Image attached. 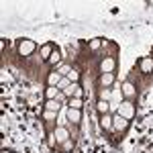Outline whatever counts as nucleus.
I'll return each instance as SVG.
<instances>
[{
	"label": "nucleus",
	"mask_w": 153,
	"mask_h": 153,
	"mask_svg": "<svg viewBox=\"0 0 153 153\" xmlns=\"http://www.w3.org/2000/svg\"><path fill=\"white\" fill-rule=\"evenodd\" d=\"M63 106L59 100H45V110H53V112H59Z\"/></svg>",
	"instance_id": "4468645a"
},
{
	"label": "nucleus",
	"mask_w": 153,
	"mask_h": 153,
	"mask_svg": "<svg viewBox=\"0 0 153 153\" xmlns=\"http://www.w3.org/2000/svg\"><path fill=\"white\" fill-rule=\"evenodd\" d=\"M37 49V43L33 39H23L21 43H19V55H23V57H29L33 51Z\"/></svg>",
	"instance_id": "f257e3e1"
},
{
	"label": "nucleus",
	"mask_w": 153,
	"mask_h": 153,
	"mask_svg": "<svg viewBox=\"0 0 153 153\" xmlns=\"http://www.w3.org/2000/svg\"><path fill=\"white\" fill-rule=\"evenodd\" d=\"M129 127V120L125 117H120V114H112V131H117V133H123V131H127Z\"/></svg>",
	"instance_id": "7ed1b4c3"
},
{
	"label": "nucleus",
	"mask_w": 153,
	"mask_h": 153,
	"mask_svg": "<svg viewBox=\"0 0 153 153\" xmlns=\"http://www.w3.org/2000/svg\"><path fill=\"white\" fill-rule=\"evenodd\" d=\"M53 51H55V45H53V43H47V45H43V47H41V51H39V53H41V59L49 61V57H51V53H53Z\"/></svg>",
	"instance_id": "9d476101"
},
{
	"label": "nucleus",
	"mask_w": 153,
	"mask_h": 153,
	"mask_svg": "<svg viewBox=\"0 0 153 153\" xmlns=\"http://www.w3.org/2000/svg\"><path fill=\"white\" fill-rule=\"evenodd\" d=\"M68 120H70L71 125H78L82 120V110H76V108H70L68 106Z\"/></svg>",
	"instance_id": "0eeeda50"
},
{
	"label": "nucleus",
	"mask_w": 153,
	"mask_h": 153,
	"mask_svg": "<svg viewBox=\"0 0 153 153\" xmlns=\"http://www.w3.org/2000/svg\"><path fill=\"white\" fill-rule=\"evenodd\" d=\"M55 143H57V141H55V137H53V133H51V135H49V145H51V147H53V145H55Z\"/></svg>",
	"instance_id": "393cba45"
},
{
	"label": "nucleus",
	"mask_w": 153,
	"mask_h": 153,
	"mask_svg": "<svg viewBox=\"0 0 153 153\" xmlns=\"http://www.w3.org/2000/svg\"><path fill=\"white\" fill-rule=\"evenodd\" d=\"M61 78H63V76H61L57 70H55V71H49V76H47V86H57V84L61 82Z\"/></svg>",
	"instance_id": "9b49d317"
},
{
	"label": "nucleus",
	"mask_w": 153,
	"mask_h": 153,
	"mask_svg": "<svg viewBox=\"0 0 153 153\" xmlns=\"http://www.w3.org/2000/svg\"><path fill=\"white\" fill-rule=\"evenodd\" d=\"M63 149H65V151H70V149H74V141H71V139H68V141L63 143Z\"/></svg>",
	"instance_id": "b1692460"
},
{
	"label": "nucleus",
	"mask_w": 153,
	"mask_h": 153,
	"mask_svg": "<svg viewBox=\"0 0 153 153\" xmlns=\"http://www.w3.org/2000/svg\"><path fill=\"white\" fill-rule=\"evenodd\" d=\"M70 80H68V78H61V82H59L57 84V88H59V90H61V92H63V90H65V88H68V86H70Z\"/></svg>",
	"instance_id": "5701e85b"
},
{
	"label": "nucleus",
	"mask_w": 153,
	"mask_h": 153,
	"mask_svg": "<svg viewBox=\"0 0 153 153\" xmlns=\"http://www.w3.org/2000/svg\"><path fill=\"white\" fill-rule=\"evenodd\" d=\"M59 61H61V53H59V49L55 47V51H53V53H51V57H49V63H51V65H55V63H59Z\"/></svg>",
	"instance_id": "a211bd4d"
},
{
	"label": "nucleus",
	"mask_w": 153,
	"mask_h": 153,
	"mask_svg": "<svg viewBox=\"0 0 153 153\" xmlns=\"http://www.w3.org/2000/svg\"><path fill=\"white\" fill-rule=\"evenodd\" d=\"M53 137H55V141L57 143H63L68 141V139H71V133L68 127H55V131H53Z\"/></svg>",
	"instance_id": "20e7f679"
},
{
	"label": "nucleus",
	"mask_w": 153,
	"mask_h": 153,
	"mask_svg": "<svg viewBox=\"0 0 153 153\" xmlns=\"http://www.w3.org/2000/svg\"><path fill=\"white\" fill-rule=\"evenodd\" d=\"M100 86L102 88H110L112 84H114V74H100Z\"/></svg>",
	"instance_id": "1a4fd4ad"
},
{
	"label": "nucleus",
	"mask_w": 153,
	"mask_h": 153,
	"mask_svg": "<svg viewBox=\"0 0 153 153\" xmlns=\"http://www.w3.org/2000/svg\"><path fill=\"white\" fill-rule=\"evenodd\" d=\"M110 98H112V88H100V92H98V100L110 102Z\"/></svg>",
	"instance_id": "dca6fc26"
},
{
	"label": "nucleus",
	"mask_w": 153,
	"mask_h": 153,
	"mask_svg": "<svg viewBox=\"0 0 153 153\" xmlns=\"http://www.w3.org/2000/svg\"><path fill=\"white\" fill-rule=\"evenodd\" d=\"M141 71L143 74H151L153 71V57H143L141 59Z\"/></svg>",
	"instance_id": "ddd939ff"
},
{
	"label": "nucleus",
	"mask_w": 153,
	"mask_h": 153,
	"mask_svg": "<svg viewBox=\"0 0 153 153\" xmlns=\"http://www.w3.org/2000/svg\"><path fill=\"white\" fill-rule=\"evenodd\" d=\"M102 47V39H92V41H90V49H92V51H96V49H100Z\"/></svg>",
	"instance_id": "412c9836"
},
{
	"label": "nucleus",
	"mask_w": 153,
	"mask_h": 153,
	"mask_svg": "<svg viewBox=\"0 0 153 153\" xmlns=\"http://www.w3.org/2000/svg\"><path fill=\"white\" fill-rule=\"evenodd\" d=\"M68 106H70V108H76V110H82L84 100L82 98H70V100H68Z\"/></svg>",
	"instance_id": "f3484780"
},
{
	"label": "nucleus",
	"mask_w": 153,
	"mask_h": 153,
	"mask_svg": "<svg viewBox=\"0 0 153 153\" xmlns=\"http://www.w3.org/2000/svg\"><path fill=\"white\" fill-rule=\"evenodd\" d=\"M120 90H123V96L129 98V100H133V98L137 96V90H135V86H133L131 82H125L123 86H120Z\"/></svg>",
	"instance_id": "423d86ee"
},
{
	"label": "nucleus",
	"mask_w": 153,
	"mask_h": 153,
	"mask_svg": "<svg viewBox=\"0 0 153 153\" xmlns=\"http://www.w3.org/2000/svg\"><path fill=\"white\" fill-rule=\"evenodd\" d=\"M114 68H117L114 57H104L100 61V74H114Z\"/></svg>",
	"instance_id": "39448f33"
},
{
	"label": "nucleus",
	"mask_w": 153,
	"mask_h": 153,
	"mask_svg": "<svg viewBox=\"0 0 153 153\" xmlns=\"http://www.w3.org/2000/svg\"><path fill=\"white\" fill-rule=\"evenodd\" d=\"M118 114L120 117H125L127 120L135 117V104H133V100H123V104L118 106Z\"/></svg>",
	"instance_id": "f03ea898"
},
{
	"label": "nucleus",
	"mask_w": 153,
	"mask_h": 153,
	"mask_svg": "<svg viewBox=\"0 0 153 153\" xmlns=\"http://www.w3.org/2000/svg\"><path fill=\"white\" fill-rule=\"evenodd\" d=\"M0 153H8V151H6V149H2V151H0Z\"/></svg>",
	"instance_id": "a878e982"
},
{
	"label": "nucleus",
	"mask_w": 153,
	"mask_h": 153,
	"mask_svg": "<svg viewBox=\"0 0 153 153\" xmlns=\"http://www.w3.org/2000/svg\"><path fill=\"white\" fill-rule=\"evenodd\" d=\"M100 127L104 131H112V114H110V112L100 117Z\"/></svg>",
	"instance_id": "f8f14e48"
},
{
	"label": "nucleus",
	"mask_w": 153,
	"mask_h": 153,
	"mask_svg": "<svg viewBox=\"0 0 153 153\" xmlns=\"http://www.w3.org/2000/svg\"><path fill=\"white\" fill-rule=\"evenodd\" d=\"M65 78H68V80H70L71 84H76V82H80V71L78 70H71L70 74H68V76H65Z\"/></svg>",
	"instance_id": "6ab92c4d"
},
{
	"label": "nucleus",
	"mask_w": 153,
	"mask_h": 153,
	"mask_svg": "<svg viewBox=\"0 0 153 153\" xmlns=\"http://www.w3.org/2000/svg\"><path fill=\"white\" fill-rule=\"evenodd\" d=\"M59 94H61V90L57 86H47L45 88V100H57Z\"/></svg>",
	"instance_id": "6e6552de"
},
{
	"label": "nucleus",
	"mask_w": 153,
	"mask_h": 153,
	"mask_svg": "<svg viewBox=\"0 0 153 153\" xmlns=\"http://www.w3.org/2000/svg\"><path fill=\"white\" fill-rule=\"evenodd\" d=\"M71 70H74L71 65H61V68H57V71L61 74V76H63V78H65V76H68V74H70Z\"/></svg>",
	"instance_id": "4be33fe9"
},
{
	"label": "nucleus",
	"mask_w": 153,
	"mask_h": 153,
	"mask_svg": "<svg viewBox=\"0 0 153 153\" xmlns=\"http://www.w3.org/2000/svg\"><path fill=\"white\" fill-rule=\"evenodd\" d=\"M96 110H98L100 117H102V114H108V112H110V104L104 102V100H98V102H96Z\"/></svg>",
	"instance_id": "2eb2a0df"
},
{
	"label": "nucleus",
	"mask_w": 153,
	"mask_h": 153,
	"mask_svg": "<svg viewBox=\"0 0 153 153\" xmlns=\"http://www.w3.org/2000/svg\"><path fill=\"white\" fill-rule=\"evenodd\" d=\"M57 117H59V112H53V110H45V112H43V118H45V120H55Z\"/></svg>",
	"instance_id": "aec40b11"
}]
</instances>
